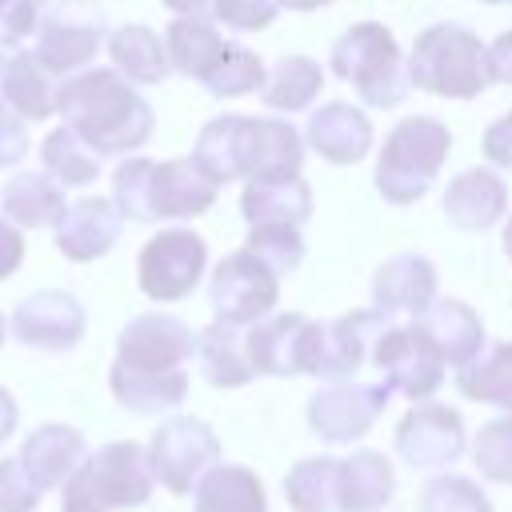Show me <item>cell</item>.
Masks as SVG:
<instances>
[{"label":"cell","mask_w":512,"mask_h":512,"mask_svg":"<svg viewBox=\"0 0 512 512\" xmlns=\"http://www.w3.org/2000/svg\"><path fill=\"white\" fill-rule=\"evenodd\" d=\"M396 452L412 468H448L464 452V420L448 404H416L396 424Z\"/></svg>","instance_id":"e0dca14e"},{"label":"cell","mask_w":512,"mask_h":512,"mask_svg":"<svg viewBox=\"0 0 512 512\" xmlns=\"http://www.w3.org/2000/svg\"><path fill=\"white\" fill-rule=\"evenodd\" d=\"M480 4H512V0H480Z\"/></svg>","instance_id":"6f0895ef"},{"label":"cell","mask_w":512,"mask_h":512,"mask_svg":"<svg viewBox=\"0 0 512 512\" xmlns=\"http://www.w3.org/2000/svg\"><path fill=\"white\" fill-rule=\"evenodd\" d=\"M372 368L388 392H404L408 400H428L444 384V360L436 348L416 332V324H392L376 344Z\"/></svg>","instance_id":"4fadbf2b"},{"label":"cell","mask_w":512,"mask_h":512,"mask_svg":"<svg viewBox=\"0 0 512 512\" xmlns=\"http://www.w3.org/2000/svg\"><path fill=\"white\" fill-rule=\"evenodd\" d=\"M304 132L280 116H252L248 180H292L304 168Z\"/></svg>","instance_id":"484cf974"},{"label":"cell","mask_w":512,"mask_h":512,"mask_svg":"<svg viewBox=\"0 0 512 512\" xmlns=\"http://www.w3.org/2000/svg\"><path fill=\"white\" fill-rule=\"evenodd\" d=\"M48 16V0H0V40L16 44L24 36H36Z\"/></svg>","instance_id":"bcb514c9"},{"label":"cell","mask_w":512,"mask_h":512,"mask_svg":"<svg viewBox=\"0 0 512 512\" xmlns=\"http://www.w3.org/2000/svg\"><path fill=\"white\" fill-rule=\"evenodd\" d=\"M152 464L148 448L136 440L104 444L96 456H88L76 476L64 484L60 512H116V508H140L152 496Z\"/></svg>","instance_id":"5b68a950"},{"label":"cell","mask_w":512,"mask_h":512,"mask_svg":"<svg viewBox=\"0 0 512 512\" xmlns=\"http://www.w3.org/2000/svg\"><path fill=\"white\" fill-rule=\"evenodd\" d=\"M196 356V332L168 312L132 316L116 336V364L136 372H180Z\"/></svg>","instance_id":"8fae6325"},{"label":"cell","mask_w":512,"mask_h":512,"mask_svg":"<svg viewBox=\"0 0 512 512\" xmlns=\"http://www.w3.org/2000/svg\"><path fill=\"white\" fill-rule=\"evenodd\" d=\"M300 132H304V148L316 152L332 168L360 164L376 144L368 112L348 104V100H328V104L312 108V116H308V124Z\"/></svg>","instance_id":"2e32d148"},{"label":"cell","mask_w":512,"mask_h":512,"mask_svg":"<svg viewBox=\"0 0 512 512\" xmlns=\"http://www.w3.org/2000/svg\"><path fill=\"white\" fill-rule=\"evenodd\" d=\"M388 396L392 392L380 380L376 384H368V380H336V384H324L308 400V424L328 444H352V440H360L376 424V416L384 412Z\"/></svg>","instance_id":"7c38bea8"},{"label":"cell","mask_w":512,"mask_h":512,"mask_svg":"<svg viewBox=\"0 0 512 512\" xmlns=\"http://www.w3.org/2000/svg\"><path fill=\"white\" fill-rule=\"evenodd\" d=\"M20 264H24V236L16 224H8L0 216V280H8Z\"/></svg>","instance_id":"f907efd6"},{"label":"cell","mask_w":512,"mask_h":512,"mask_svg":"<svg viewBox=\"0 0 512 512\" xmlns=\"http://www.w3.org/2000/svg\"><path fill=\"white\" fill-rule=\"evenodd\" d=\"M452 152V132L436 116H404L380 144L372 184L384 204L408 208L424 200Z\"/></svg>","instance_id":"3957f363"},{"label":"cell","mask_w":512,"mask_h":512,"mask_svg":"<svg viewBox=\"0 0 512 512\" xmlns=\"http://www.w3.org/2000/svg\"><path fill=\"white\" fill-rule=\"evenodd\" d=\"M504 256H508V260H512V220H508V224H504Z\"/></svg>","instance_id":"9f6ffc18"},{"label":"cell","mask_w":512,"mask_h":512,"mask_svg":"<svg viewBox=\"0 0 512 512\" xmlns=\"http://www.w3.org/2000/svg\"><path fill=\"white\" fill-rule=\"evenodd\" d=\"M328 64L344 84H352V92L368 108H396L412 88L408 56L400 52L396 36L376 20L344 28L328 52Z\"/></svg>","instance_id":"277c9868"},{"label":"cell","mask_w":512,"mask_h":512,"mask_svg":"<svg viewBox=\"0 0 512 512\" xmlns=\"http://www.w3.org/2000/svg\"><path fill=\"white\" fill-rule=\"evenodd\" d=\"M16 420H20V408H16V400H12V392L0 384V444L16 432Z\"/></svg>","instance_id":"f5cc1de1"},{"label":"cell","mask_w":512,"mask_h":512,"mask_svg":"<svg viewBox=\"0 0 512 512\" xmlns=\"http://www.w3.org/2000/svg\"><path fill=\"white\" fill-rule=\"evenodd\" d=\"M28 152V128L20 116H12L4 104H0V168H12L16 160H24Z\"/></svg>","instance_id":"c3c4849f"},{"label":"cell","mask_w":512,"mask_h":512,"mask_svg":"<svg viewBox=\"0 0 512 512\" xmlns=\"http://www.w3.org/2000/svg\"><path fill=\"white\" fill-rule=\"evenodd\" d=\"M280 16L276 0H216V24L232 32H264Z\"/></svg>","instance_id":"f6af8a7d"},{"label":"cell","mask_w":512,"mask_h":512,"mask_svg":"<svg viewBox=\"0 0 512 512\" xmlns=\"http://www.w3.org/2000/svg\"><path fill=\"white\" fill-rule=\"evenodd\" d=\"M408 84L440 100H472L488 88V44L468 24H428L408 48Z\"/></svg>","instance_id":"7a4b0ae2"},{"label":"cell","mask_w":512,"mask_h":512,"mask_svg":"<svg viewBox=\"0 0 512 512\" xmlns=\"http://www.w3.org/2000/svg\"><path fill=\"white\" fill-rule=\"evenodd\" d=\"M388 328H392V316H384L380 308H356V312L336 316L332 324H320L316 376H324L328 384L352 380L364 364H372L376 344L384 340Z\"/></svg>","instance_id":"9a60e30c"},{"label":"cell","mask_w":512,"mask_h":512,"mask_svg":"<svg viewBox=\"0 0 512 512\" xmlns=\"http://www.w3.org/2000/svg\"><path fill=\"white\" fill-rule=\"evenodd\" d=\"M108 60H112V72L124 76L132 88L136 84H160L172 72L164 36L152 32L148 24H120L108 36Z\"/></svg>","instance_id":"f1b7e54d"},{"label":"cell","mask_w":512,"mask_h":512,"mask_svg":"<svg viewBox=\"0 0 512 512\" xmlns=\"http://www.w3.org/2000/svg\"><path fill=\"white\" fill-rule=\"evenodd\" d=\"M108 384H112V396L128 412H140V416L168 412V408L184 404V396H188V372L184 368L180 372H136V368H124L112 360Z\"/></svg>","instance_id":"4dcf8cb0"},{"label":"cell","mask_w":512,"mask_h":512,"mask_svg":"<svg viewBox=\"0 0 512 512\" xmlns=\"http://www.w3.org/2000/svg\"><path fill=\"white\" fill-rule=\"evenodd\" d=\"M436 264L420 252H396L372 272V308L384 316H420L436 300Z\"/></svg>","instance_id":"d6986e66"},{"label":"cell","mask_w":512,"mask_h":512,"mask_svg":"<svg viewBox=\"0 0 512 512\" xmlns=\"http://www.w3.org/2000/svg\"><path fill=\"white\" fill-rule=\"evenodd\" d=\"M0 208L4 220L16 228H56L60 216L68 212V200L48 172H16L0 188Z\"/></svg>","instance_id":"83f0119b"},{"label":"cell","mask_w":512,"mask_h":512,"mask_svg":"<svg viewBox=\"0 0 512 512\" xmlns=\"http://www.w3.org/2000/svg\"><path fill=\"white\" fill-rule=\"evenodd\" d=\"M416 332L436 348V356L444 360V364H452V368H464V364H472L476 356H480V348H484V324H480V316H476V308L472 304H464V300H432L416 320Z\"/></svg>","instance_id":"44dd1931"},{"label":"cell","mask_w":512,"mask_h":512,"mask_svg":"<svg viewBox=\"0 0 512 512\" xmlns=\"http://www.w3.org/2000/svg\"><path fill=\"white\" fill-rule=\"evenodd\" d=\"M440 208L452 228L460 232H488L508 216V184L496 168H464L448 180Z\"/></svg>","instance_id":"ac0fdd59"},{"label":"cell","mask_w":512,"mask_h":512,"mask_svg":"<svg viewBox=\"0 0 512 512\" xmlns=\"http://www.w3.org/2000/svg\"><path fill=\"white\" fill-rule=\"evenodd\" d=\"M84 460H88V448H84V436L72 424H40L20 444V464L36 480L40 492L64 488Z\"/></svg>","instance_id":"cb8c5ba5"},{"label":"cell","mask_w":512,"mask_h":512,"mask_svg":"<svg viewBox=\"0 0 512 512\" xmlns=\"http://www.w3.org/2000/svg\"><path fill=\"white\" fill-rule=\"evenodd\" d=\"M152 168H156V160L128 156L112 172V204L132 224H156L152 220Z\"/></svg>","instance_id":"ab89813d"},{"label":"cell","mask_w":512,"mask_h":512,"mask_svg":"<svg viewBox=\"0 0 512 512\" xmlns=\"http://www.w3.org/2000/svg\"><path fill=\"white\" fill-rule=\"evenodd\" d=\"M12 336L28 348H40V352H68L80 344L84 328H88V316H84V304L72 296V292H60V288H40L32 296H24L8 320Z\"/></svg>","instance_id":"5bb4252c"},{"label":"cell","mask_w":512,"mask_h":512,"mask_svg":"<svg viewBox=\"0 0 512 512\" xmlns=\"http://www.w3.org/2000/svg\"><path fill=\"white\" fill-rule=\"evenodd\" d=\"M36 504H40L36 480L24 472L20 456H4L0 460V512H36Z\"/></svg>","instance_id":"ee69618b"},{"label":"cell","mask_w":512,"mask_h":512,"mask_svg":"<svg viewBox=\"0 0 512 512\" xmlns=\"http://www.w3.org/2000/svg\"><path fill=\"white\" fill-rule=\"evenodd\" d=\"M232 40H224L220 24L212 20H176L164 28V48H168V64L172 72L188 76V80H208V72L224 60Z\"/></svg>","instance_id":"f546056e"},{"label":"cell","mask_w":512,"mask_h":512,"mask_svg":"<svg viewBox=\"0 0 512 512\" xmlns=\"http://www.w3.org/2000/svg\"><path fill=\"white\" fill-rule=\"evenodd\" d=\"M240 216L248 228H304L312 216V184L292 180H244Z\"/></svg>","instance_id":"d4e9b609"},{"label":"cell","mask_w":512,"mask_h":512,"mask_svg":"<svg viewBox=\"0 0 512 512\" xmlns=\"http://www.w3.org/2000/svg\"><path fill=\"white\" fill-rule=\"evenodd\" d=\"M176 20H212L216 24V0H160Z\"/></svg>","instance_id":"816d5d0a"},{"label":"cell","mask_w":512,"mask_h":512,"mask_svg":"<svg viewBox=\"0 0 512 512\" xmlns=\"http://www.w3.org/2000/svg\"><path fill=\"white\" fill-rule=\"evenodd\" d=\"M208 268V244L192 228H160L136 256V284L148 300L172 304L192 296V288L204 280Z\"/></svg>","instance_id":"8992f818"},{"label":"cell","mask_w":512,"mask_h":512,"mask_svg":"<svg viewBox=\"0 0 512 512\" xmlns=\"http://www.w3.org/2000/svg\"><path fill=\"white\" fill-rule=\"evenodd\" d=\"M392 464L384 460V452L360 448L348 460H340V500L344 512H372L380 504L392 500Z\"/></svg>","instance_id":"d590c367"},{"label":"cell","mask_w":512,"mask_h":512,"mask_svg":"<svg viewBox=\"0 0 512 512\" xmlns=\"http://www.w3.org/2000/svg\"><path fill=\"white\" fill-rule=\"evenodd\" d=\"M12 52H16V44H4V40H0V80H4V68H8V60H12Z\"/></svg>","instance_id":"11a10c76"},{"label":"cell","mask_w":512,"mask_h":512,"mask_svg":"<svg viewBox=\"0 0 512 512\" xmlns=\"http://www.w3.org/2000/svg\"><path fill=\"white\" fill-rule=\"evenodd\" d=\"M216 460H220V440L196 416H172L148 440L152 476L176 496L196 492V484L216 468Z\"/></svg>","instance_id":"52a82bcc"},{"label":"cell","mask_w":512,"mask_h":512,"mask_svg":"<svg viewBox=\"0 0 512 512\" xmlns=\"http://www.w3.org/2000/svg\"><path fill=\"white\" fill-rule=\"evenodd\" d=\"M480 152L488 160V168H512V112L496 116L488 128H484V140H480Z\"/></svg>","instance_id":"7dc6e473"},{"label":"cell","mask_w":512,"mask_h":512,"mask_svg":"<svg viewBox=\"0 0 512 512\" xmlns=\"http://www.w3.org/2000/svg\"><path fill=\"white\" fill-rule=\"evenodd\" d=\"M488 84H512V28L488 44Z\"/></svg>","instance_id":"681fc988"},{"label":"cell","mask_w":512,"mask_h":512,"mask_svg":"<svg viewBox=\"0 0 512 512\" xmlns=\"http://www.w3.org/2000/svg\"><path fill=\"white\" fill-rule=\"evenodd\" d=\"M244 348L256 376H316L320 324L304 312H272L244 328Z\"/></svg>","instance_id":"ba28073f"},{"label":"cell","mask_w":512,"mask_h":512,"mask_svg":"<svg viewBox=\"0 0 512 512\" xmlns=\"http://www.w3.org/2000/svg\"><path fill=\"white\" fill-rule=\"evenodd\" d=\"M324 92V68L312 60V56H280L272 68H268V80L260 88V100L272 108V112H304L320 100Z\"/></svg>","instance_id":"d6a6232c"},{"label":"cell","mask_w":512,"mask_h":512,"mask_svg":"<svg viewBox=\"0 0 512 512\" xmlns=\"http://www.w3.org/2000/svg\"><path fill=\"white\" fill-rule=\"evenodd\" d=\"M264 80H268L264 60H260L252 48H244V44H228L224 60L208 72L204 88H208L216 100H236V96H252V92L260 96Z\"/></svg>","instance_id":"f35d334b"},{"label":"cell","mask_w":512,"mask_h":512,"mask_svg":"<svg viewBox=\"0 0 512 512\" xmlns=\"http://www.w3.org/2000/svg\"><path fill=\"white\" fill-rule=\"evenodd\" d=\"M124 232V216L116 212V204L108 196H84L76 204H68V212L56 224V248L72 260V264H88L100 260L116 248Z\"/></svg>","instance_id":"ffe728a7"},{"label":"cell","mask_w":512,"mask_h":512,"mask_svg":"<svg viewBox=\"0 0 512 512\" xmlns=\"http://www.w3.org/2000/svg\"><path fill=\"white\" fill-rule=\"evenodd\" d=\"M56 100H60L56 76L36 60V52L16 48L0 80V104L20 120H48L56 112Z\"/></svg>","instance_id":"4316f807"},{"label":"cell","mask_w":512,"mask_h":512,"mask_svg":"<svg viewBox=\"0 0 512 512\" xmlns=\"http://www.w3.org/2000/svg\"><path fill=\"white\" fill-rule=\"evenodd\" d=\"M284 496L296 512H344L340 500V460L332 456H312L300 460L284 476Z\"/></svg>","instance_id":"74e56055"},{"label":"cell","mask_w":512,"mask_h":512,"mask_svg":"<svg viewBox=\"0 0 512 512\" xmlns=\"http://www.w3.org/2000/svg\"><path fill=\"white\" fill-rule=\"evenodd\" d=\"M280 4V12L288 8V12H320V8H328V4H336V0H276Z\"/></svg>","instance_id":"db71d44e"},{"label":"cell","mask_w":512,"mask_h":512,"mask_svg":"<svg viewBox=\"0 0 512 512\" xmlns=\"http://www.w3.org/2000/svg\"><path fill=\"white\" fill-rule=\"evenodd\" d=\"M472 460L476 468L496 480V484H512V416L488 420L472 444Z\"/></svg>","instance_id":"b9f144b4"},{"label":"cell","mask_w":512,"mask_h":512,"mask_svg":"<svg viewBox=\"0 0 512 512\" xmlns=\"http://www.w3.org/2000/svg\"><path fill=\"white\" fill-rule=\"evenodd\" d=\"M216 184L196 168L192 156L156 160L152 168V220H196L216 204Z\"/></svg>","instance_id":"7402d4cb"},{"label":"cell","mask_w":512,"mask_h":512,"mask_svg":"<svg viewBox=\"0 0 512 512\" xmlns=\"http://www.w3.org/2000/svg\"><path fill=\"white\" fill-rule=\"evenodd\" d=\"M276 300H280V280L264 264H256L244 248L228 252L208 276V304L220 324L252 328L256 320L272 316Z\"/></svg>","instance_id":"30bf717a"},{"label":"cell","mask_w":512,"mask_h":512,"mask_svg":"<svg viewBox=\"0 0 512 512\" xmlns=\"http://www.w3.org/2000/svg\"><path fill=\"white\" fill-rule=\"evenodd\" d=\"M420 512H492V504L472 480L440 476L420 492Z\"/></svg>","instance_id":"7bdbcfd3"},{"label":"cell","mask_w":512,"mask_h":512,"mask_svg":"<svg viewBox=\"0 0 512 512\" xmlns=\"http://www.w3.org/2000/svg\"><path fill=\"white\" fill-rule=\"evenodd\" d=\"M456 388L468 400L496 404L512 416V340L484 344L480 356L464 368H456Z\"/></svg>","instance_id":"836d02e7"},{"label":"cell","mask_w":512,"mask_h":512,"mask_svg":"<svg viewBox=\"0 0 512 512\" xmlns=\"http://www.w3.org/2000/svg\"><path fill=\"white\" fill-rule=\"evenodd\" d=\"M104 12L92 0H56L36 32V60L52 76H76L104 44Z\"/></svg>","instance_id":"9c48e42d"},{"label":"cell","mask_w":512,"mask_h":512,"mask_svg":"<svg viewBox=\"0 0 512 512\" xmlns=\"http://www.w3.org/2000/svg\"><path fill=\"white\" fill-rule=\"evenodd\" d=\"M244 252L280 280V276H288V272L300 268L308 244H304V232L300 228H248Z\"/></svg>","instance_id":"60d3db41"},{"label":"cell","mask_w":512,"mask_h":512,"mask_svg":"<svg viewBox=\"0 0 512 512\" xmlns=\"http://www.w3.org/2000/svg\"><path fill=\"white\" fill-rule=\"evenodd\" d=\"M0 344H4V316H0Z\"/></svg>","instance_id":"680465c9"},{"label":"cell","mask_w":512,"mask_h":512,"mask_svg":"<svg viewBox=\"0 0 512 512\" xmlns=\"http://www.w3.org/2000/svg\"><path fill=\"white\" fill-rule=\"evenodd\" d=\"M40 160H44V172L60 188H88L100 176V168H104V156L80 132H72L68 124H60V128H52L44 136Z\"/></svg>","instance_id":"e575fe53"},{"label":"cell","mask_w":512,"mask_h":512,"mask_svg":"<svg viewBox=\"0 0 512 512\" xmlns=\"http://www.w3.org/2000/svg\"><path fill=\"white\" fill-rule=\"evenodd\" d=\"M196 364H200L204 380L216 388H240L256 376L248 364L244 328L220 324V320H212L204 332H196Z\"/></svg>","instance_id":"1f68e13d"},{"label":"cell","mask_w":512,"mask_h":512,"mask_svg":"<svg viewBox=\"0 0 512 512\" xmlns=\"http://www.w3.org/2000/svg\"><path fill=\"white\" fill-rule=\"evenodd\" d=\"M56 112L100 156H132L152 140V104L112 68H84L60 84Z\"/></svg>","instance_id":"6da1fadb"},{"label":"cell","mask_w":512,"mask_h":512,"mask_svg":"<svg viewBox=\"0 0 512 512\" xmlns=\"http://www.w3.org/2000/svg\"><path fill=\"white\" fill-rule=\"evenodd\" d=\"M248 136H252V116H240V112L212 116L200 128L196 148H192L196 168L216 188H224L232 180H248Z\"/></svg>","instance_id":"603a6c76"},{"label":"cell","mask_w":512,"mask_h":512,"mask_svg":"<svg viewBox=\"0 0 512 512\" xmlns=\"http://www.w3.org/2000/svg\"><path fill=\"white\" fill-rule=\"evenodd\" d=\"M196 512H268L264 484L240 464H216L196 484Z\"/></svg>","instance_id":"8d00e7d4"}]
</instances>
